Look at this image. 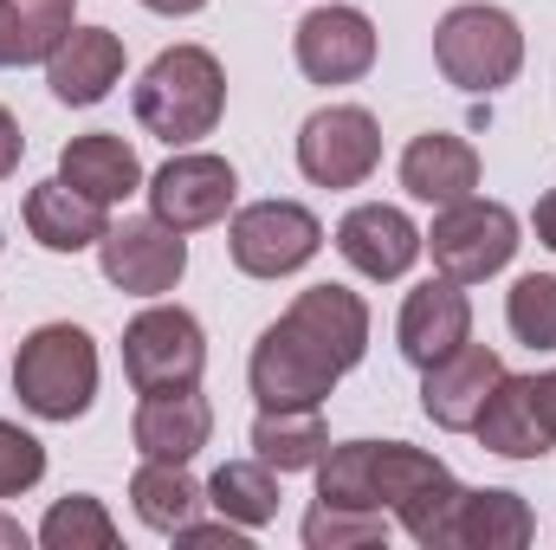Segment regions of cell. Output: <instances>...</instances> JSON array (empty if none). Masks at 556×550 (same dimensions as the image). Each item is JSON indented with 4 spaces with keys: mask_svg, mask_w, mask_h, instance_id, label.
Segmentation results:
<instances>
[{
    "mask_svg": "<svg viewBox=\"0 0 556 550\" xmlns=\"http://www.w3.org/2000/svg\"><path fill=\"white\" fill-rule=\"evenodd\" d=\"M382 162V124L363 104H324L298 130V168L317 188H363Z\"/></svg>",
    "mask_w": 556,
    "mask_h": 550,
    "instance_id": "9",
    "label": "cell"
},
{
    "mask_svg": "<svg viewBox=\"0 0 556 550\" xmlns=\"http://www.w3.org/2000/svg\"><path fill=\"white\" fill-rule=\"evenodd\" d=\"M207 370V330L181 304H149L124 330V376L137 396H168V389H201Z\"/></svg>",
    "mask_w": 556,
    "mask_h": 550,
    "instance_id": "6",
    "label": "cell"
},
{
    "mask_svg": "<svg viewBox=\"0 0 556 550\" xmlns=\"http://www.w3.org/2000/svg\"><path fill=\"white\" fill-rule=\"evenodd\" d=\"M531 227H538V240H544V247L556 253V188L544 195V201H538V214H531Z\"/></svg>",
    "mask_w": 556,
    "mask_h": 550,
    "instance_id": "37",
    "label": "cell"
},
{
    "mask_svg": "<svg viewBox=\"0 0 556 550\" xmlns=\"http://www.w3.org/2000/svg\"><path fill=\"white\" fill-rule=\"evenodd\" d=\"M247 383H253V396H260V409H324L330 402V389L343 383V370L330 363V357H317L285 317L260 330V343H253V363H247Z\"/></svg>",
    "mask_w": 556,
    "mask_h": 550,
    "instance_id": "10",
    "label": "cell"
},
{
    "mask_svg": "<svg viewBox=\"0 0 556 550\" xmlns=\"http://www.w3.org/2000/svg\"><path fill=\"white\" fill-rule=\"evenodd\" d=\"M227 253L247 278H291L324 253V221L298 201H253L227 227Z\"/></svg>",
    "mask_w": 556,
    "mask_h": 550,
    "instance_id": "7",
    "label": "cell"
},
{
    "mask_svg": "<svg viewBox=\"0 0 556 550\" xmlns=\"http://www.w3.org/2000/svg\"><path fill=\"white\" fill-rule=\"evenodd\" d=\"M402 188L427 201V208H453L479 188V149L466 137H446V130H427L402 149Z\"/></svg>",
    "mask_w": 556,
    "mask_h": 550,
    "instance_id": "19",
    "label": "cell"
},
{
    "mask_svg": "<svg viewBox=\"0 0 556 550\" xmlns=\"http://www.w3.org/2000/svg\"><path fill=\"white\" fill-rule=\"evenodd\" d=\"M0 550H26V532H20L7 512H0Z\"/></svg>",
    "mask_w": 556,
    "mask_h": 550,
    "instance_id": "39",
    "label": "cell"
},
{
    "mask_svg": "<svg viewBox=\"0 0 556 550\" xmlns=\"http://www.w3.org/2000/svg\"><path fill=\"white\" fill-rule=\"evenodd\" d=\"M420 376H427V383H420V414H427L433 427H446V434H472L479 409H485L492 389L505 383V357L485 350V343H459L446 363H433V370H420Z\"/></svg>",
    "mask_w": 556,
    "mask_h": 550,
    "instance_id": "14",
    "label": "cell"
},
{
    "mask_svg": "<svg viewBox=\"0 0 556 550\" xmlns=\"http://www.w3.org/2000/svg\"><path fill=\"white\" fill-rule=\"evenodd\" d=\"M214 434V409L201 389H168V396H142L137 421H130V440H137L142 460H194Z\"/></svg>",
    "mask_w": 556,
    "mask_h": 550,
    "instance_id": "18",
    "label": "cell"
},
{
    "mask_svg": "<svg viewBox=\"0 0 556 550\" xmlns=\"http://www.w3.org/2000/svg\"><path fill=\"white\" fill-rule=\"evenodd\" d=\"M291 52L311 85H356L376 65V20L363 7H317L298 20Z\"/></svg>",
    "mask_w": 556,
    "mask_h": 550,
    "instance_id": "12",
    "label": "cell"
},
{
    "mask_svg": "<svg viewBox=\"0 0 556 550\" xmlns=\"http://www.w3.org/2000/svg\"><path fill=\"white\" fill-rule=\"evenodd\" d=\"M175 538H181V545H194V550H220V545L247 550V525H233V518H220V525H194V518H188Z\"/></svg>",
    "mask_w": 556,
    "mask_h": 550,
    "instance_id": "33",
    "label": "cell"
},
{
    "mask_svg": "<svg viewBox=\"0 0 556 550\" xmlns=\"http://www.w3.org/2000/svg\"><path fill=\"white\" fill-rule=\"evenodd\" d=\"M531 409H538V421H544V434L556 440V370L531 376Z\"/></svg>",
    "mask_w": 556,
    "mask_h": 550,
    "instance_id": "35",
    "label": "cell"
},
{
    "mask_svg": "<svg viewBox=\"0 0 556 550\" xmlns=\"http://www.w3.org/2000/svg\"><path fill=\"white\" fill-rule=\"evenodd\" d=\"M98 266L117 291L130 298H162L175 291L181 273H188V240L175 227H162L155 214L149 221H117L104 240H98Z\"/></svg>",
    "mask_w": 556,
    "mask_h": 550,
    "instance_id": "11",
    "label": "cell"
},
{
    "mask_svg": "<svg viewBox=\"0 0 556 550\" xmlns=\"http://www.w3.org/2000/svg\"><path fill=\"white\" fill-rule=\"evenodd\" d=\"M518 247H525L518 214L505 201H479V195L440 208L433 227L420 234V253H433V266L446 278H459V285H485L492 273H505L518 260Z\"/></svg>",
    "mask_w": 556,
    "mask_h": 550,
    "instance_id": "5",
    "label": "cell"
},
{
    "mask_svg": "<svg viewBox=\"0 0 556 550\" xmlns=\"http://www.w3.org/2000/svg\"><path fill=\"white\" fill-rule=\"evenodd\" d=\"M207 505H214L220 518L260 532V525L278 518V473L266 460H227V466L207 479Z\"/></svg>",
    "mask_w": 556,
    "mask_h": 550,
    "instance_id": "26",
    "label": "cell"
},
{
    "mask_svg": "<svg viewBox=\"0 0 556 550\" xmlns=\"http://www.w3.org/2000/svg\"><path fill=\"white\" fill-rule=\"evenodd\" d=\"M20 155H26V137H20V124H13V111L0 104V182L20 168Z\"/></svg>",
    "mask_w": 556,
    "mask_h": 550,
    "instance_id": "34",
    "label": "cell"
},
{
    "mask_svg": "<svg viewBox=\"0 0 556 550\" xmlns=\"http://www.w3.org/2000/svg\"><path fill=\"white\" fill-rule=\"evenodd\" d=\"M0 65H20V26H13V0H0Z\"/></svg>",
    "mask_w": 556,
    "mask_h": 550,
    "instance_id": "36",
    "label": "cell"
},
{
    "mask_svg": "<svg viewBox=\"0 0 556 550\" xmlns=\"http://www.w3.org/2000/svg\"><path fill=\"white\" fill-rule=\"evenodd\" d=\"M0 247H7V240H0Z\"/></svg>",
    "mask_w": 556,
    "mask_h": 550,
    "instance_id": "40",
    "label": "cell"
},
{
    "mask_svg": "<svg viewBox=\"0 0 556 550\" xmlns=\"http://www.w3.org/2000/svg\"><path fill=\"white\" fill-rule=\"evenodd\" d=\"M39 545L46 550H117V518L104 512V499L72 492V499H59V505L46 512Z\"/></svg>",
    "mask_w": 556,
    "mask_h": 550,
    "instance_id": "28",
    "label": "cell"
},
{
    "mask_svg": "<svg viewBox=\"0 0 556 550\" xmlns=\"http://www.w3.org/2000/svg\"><path fill=\"white\" fill-rule=\"evenodd\" d=\"M149 13H168V20H181V13H201L207 0H142Z\"/></svg>",
    "mask_w": 556,
    "mask_h": 550,
    "instance_id": "38",
    "label": "cell"
},
{
    "mask_svg": "<svg viewBox=\"0 0 556 550\" xmlns=\"http://www.w3.org/2000/svg\"><path fill=\"white\" fill-rule=\"evenodd\" d=\"M207 492L188 479V466L181 460H142L137 473H130V505H137V518L149 532H181L188 518H194V505H201Z\"/></svg>",
    "mask_w": 556,
    "mask_h": 550,
    "instance_id": "25",
    "label": "cell"
},
{
    "mask_svg": "<svg viewBox=\"0 0 556 550\" xmlns=\"http://www.w3.org/2000/svg\"><path fill=\"white\" fill-rule=\"evenodd\" d=\"M538 538V518L518 492H466L453 518V550H525Z\"/></svg>",
    "mask_w": 556,
    "mask_h": 550,
    "instance_id": "23",
    "label": "cell"
},
{
    "mask_svg": "<svg viewBox=\"0 0 556 550\" xmlns=\"http://www.w3.org/2000/svg\"><path fill=\"white\" fill-rule=\"evenodd\" d=\"M13 396L39 421H78L98 402V343L78 324H39L13 357Z\"/></svg>",
    "mask_w": 556,
    "mask_h": 550,
    "instance_id": "2",
    "label": "cell"
},
{
    "mask_svg": "<svg viewBox=\"0 0 556 550\" xmlns=\"http://www.w3.org/2000/svg\"><path fill=\"white\" fill-rule=\"evenodd\" d=\"M220 111H227V72L207 46H168L137 78V124L168 149L214 137Z\"/></svg>",
    "mask_w": 556,
    "mask_h": 550,
    "instance_id": "1",
    "label": "cell"
},
{
    "mask_svg": "<svg viewBox=\"0 0 556 550\" xmlns=\"http://www.w3.org/2000/svg\"><path fill=\"white\" fill-rule=\"evenodd\" d=\"M253 447L273 473H304L324 460L330 447V427H324V409H260L253 421Z\"/></svg>",
    "mask_w": 556,
    "mask_h": 550,
    "instance_id": "24",
    "label": "cell"
},
{
    "mask_svg": "<svg viewBox=\"0 0 556 550\" xmlns=\"http://www.w3.org/2000/svg\"><path fill=\"white\" fill-rule=\"evenodd\" d=\"M59 182H72L78 195H91L98 208H117L142 188V162L137 149L111 130H91V137H72L59 149Z\"/></svg>",
    "mask_w": 556,
    "mask_h": 550,
    "instance_id": "21",
    "label": "cell"
},
{
    "mask_svg": "<svg viewBox=\"0 0 556 550\" xmlns=\"http://www.w3.org/2000/svg\"><path fill=\"white\" fill-rule=\"evenodd\" d=\"M472 434H479V447L498 453V460H544V453H551V434H544V421L531 409V376H511V370H505V383H498L492 402L479 409Z\"/></svg>",
    "mask_w": 556,
    "mask_h": 550,
    "instance_id": "22",
    "label": "cell"
},
{
    "mask_svg": "<svg viewBox=\"0 0 556 550\" xmlns=\"http://www.w3.org/2000/svg\"><path fill=\"white\" fill-rule=\"evenodd\" d=\"M376 492L382 512H395V525L427 550H453V518L466 486L446 473V460L420 453L408 440H376Z\"/></svg>",
    "mask_w": 556,
    "mask_h": 550,
    "instance_id": "4",
    "label": "cell"
},
{
    "mask_svg": "<svg viewBox=\"0 0 556 550\" xmlns=\"http://www.w3.org/2000/svg\"><path fill=\"white\" fill-rule=\"evenodd\" d=\"M433 65H440L446 85H459L472 98H492L525 72V26L505 7H485V0L453 7L433 26Z\"/></svg>",
    "mask_w": 556,
    "mask_h": 550,
    "instance_id": "3",
    "label": "cell"
},
{
    "mask_svg": "<svg viewBox=\"0 0 556 550\" xmlns=\"http://www.w3.org/2000/svg\"><path fill=\"white\" fill-rule=\"evenodd\" d=\"M395 337H402V357L415 363V370H433V363H446L459 343H472V298H466V285L459 278H427L415 285L408 298H402V324H395Z\"/></svg>",
    "mask_w": 556,
    "mask_h": 550,
    "instance_id": "13",
    "label": "cell"
},
{
    "mask_svg": "<svg viewBox=\"0 0 556 550\" xmlns=\"http://www.w3.org/2000/svg\"><path fill=\"white\" fill-rule=\"evenodd\" d=\"M285 324H291L317 357H330L343 376L369 357V304H363L350 285H311V291H298L291 311H285Z\"/></svg>",
    "mask_w": 556,
    "mask_h": 550,
    "instance_id": "15",
    "label": "cell"
},
{
    "mask_svg": "<svg viewBox=\"0 0 556 550\" xmlns=\"http://www.w3.org/2000/svg\"><path fill=\"white\" fill-rule=\"evenodd\" d=\"M26 234L46 247V253H85V247H98L104 234H111V214L91 201V195H78L72 182H39L33 195H26Z\"/></svg>",
    "mask_w": 556,
    "mask_h": 550,
    "instance_id": "20",
    "label": "cell"
},
{
    "mask_svg": "<svg viewBox=\"0 0 556 550\" xmlns=\"http://www.w3.org/2000/svg\"><path fill=\"white\" fill-rule=\"evenodd\" d=\"M505 324L518 343L556 350V273H525L505 291Z\"/></svg>",
    "mask_w": 556,
    "mask_h": 550,
    "instance_id": "29",
    "label": "cell"
},
{
    "mask_svg": "<svg viewBox=\"0 0 556 550\" xmlns=\"http://www.w3.org/2000/svg\"><path fill=\"white\" fill-rule=\"evenodd\" d=\"M304 545L311 550H369L389 545V518L382 512H350V505H324L304 518Z\"/></svg>",
    "mask_w": 556,
    "mask_h": 550,
    "instance_id": "30",
    "label": "cell"
},
{
    "mask_svg": "<svg viewBox=\"0 0 556 550\" xmlns=\"http://www.w3.org/2000/svg\"><path fill=\"white\" fill-rule=\"evenodd\" d=\"M233 201H240V175L227 155H207V149H181L149 175V214L175 234L220 227L233 214Z\"/></svg>",
    "mask_w": 556,
    "mask_h": 550,
    "instance_id": "8",
    "label": "cell"
},
{
    "mask_svg": "<svg viewBox=\"0 0 556 550\" xmlns=\"http://www.w3.org/2000/svg\"><path fill=\"white\" fill-rule=\"evenodd\" d=\"M124 78V39L111 26H72L65 46L46 59V85L59 104H104Z\"/></svg>",
    "mask_w": 556,
    "mask_h": 550,
    "instance_id": "17",
    "label": "cell"
},
{
    "mask_svg": "<svg viewBox=\"0 0 556 550\" xmlns=\"http://www.w3.org/2000/svg\"><path fill=\"white\" fill-rule=\"evenodd\" d=\"M337 253L363 278H402L420 260V227L389 201H363L337 221Z\"/></svg>",
    "mask_w": 556,
    "mask_h": 550,
    "instance_id": "16",
    "label": "cell"
},
{
    "mask_svg": "<svg viewBox=\"0 0 556 550\" xmlns=\"http://www.w3.org/2000/svg\"><path fill=\"white\" fill-rule=\"evenodd\" d=\"M13 26H20V65H46L65 33L78 26V7L72 0H13Z\"/></svg>",
    "mask_w": 556,
    "mask_h": 550,
    "instance_id": "31",
    "label": "cell"
},
{
    "mask_svg": "<svg viewBox=\"0 0 556 550\" xmlns=\"http://www.w3.org/2000/svg\"><path fill=\"white\" fill-rule=\"evenodd\" d=\"M317 499L324 505H350V512H382V492H376V440L324 447V460H317Z\"/></svg>",
    "mask_w": 556,
    "mask_h": 550,
    "instance_id": "27",
    "label": "cell"
},
{
    "mask_svg": "<svg viewBox=\"0 0 556 550\" xmlns=\"http://www.w3.org/2000/svg\"><path fill=\"white\" fill-rule=\"evenodd\" d=\"M39 479H46V447H39L26 427L0 421V499H20V492H33Z\"/></svg>",
    "mask_w": 556,
    "mask_h": 550,
    "instance_id": "32",
    "label": "cell"
}]
</instances>
